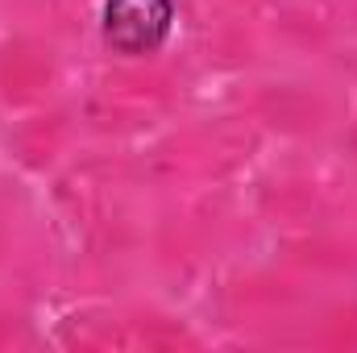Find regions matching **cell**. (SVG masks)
Here are the masks:
<instances>
[{
	"mask_svg": "<svg viewBox=\"0 0 357 353\" xmlns=\"http://www.w3.org/2000/svg\"><path fill=\"white\" fill-rule=\"evenodd\" d=\"M167 25H171V0H108L104 8L108 42L129 54L154 50L167 38Z\"/></svg>",
	"mask_w": 357,
	"mask_h": 353,
	"instance_id": "cell-1",
	"label": "cell"
}]
</instances>
